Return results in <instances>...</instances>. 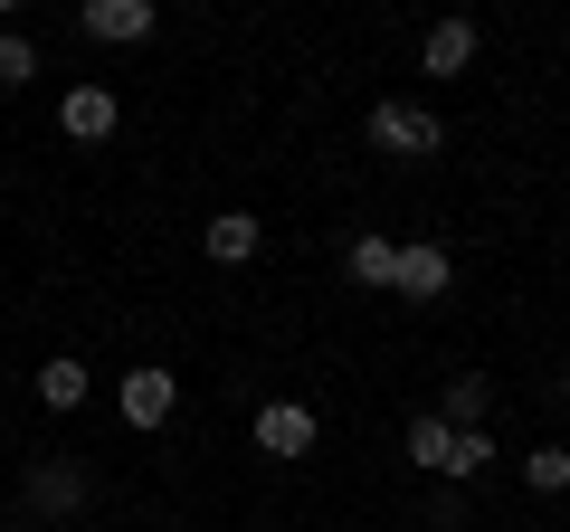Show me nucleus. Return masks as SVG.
<instances>
[{
    "label": "nucleus",
    "mask_w": 570,
    "mask_h": 532,
    "mask_svg": "<svg viewBox=\"0 0 570 532\" xmlns=\"http://www.w3.org/2000/svg\"><path fill=\"white\" fill-rule=\"evenodd\" d=\"M96 504V466H77V456H29L20 466V513H39V523H67V513Z\"/></svg>",
    "instance_id": "1"
},
{
    "label": "nucleus",
    "mask_w": 570,
    "mask_h": 532,
    "mask_svg": "<svg viewBox=\"0 0 570 532\" xmlns=\"http://www.w3.org/2000/svg\"><path fill=\"white\" fill-rule=\"evenodd\" d=\"M448 144V124L428 115V105H371V152H390V162H428V152Z\"/></svg>",
    "instance_id": "2"
},
{
    "label": "nucleus",
    "mask_w": 570,
    "mask_h": 532,
    "mask_svg": "<svg viewBox=\"0 0 570 532\" xmlns=\"http://www.w3.org/2000/svg\"><path fill=\"white\" fill-rule=\"evenodd\" d=\"M115 410H124V428H171L181 381H171L163 362H134V371H124V390H115Z\"/></svg>",
    "instance_id": "3"
},
{
    "label": "nucleus",
    "mask_w": 570,
    "mask_h": 532,
    "mask_svg": "<svg viewBox=\"0 0 570 532\" xmlns=\"http://www.w3.org/2000/svg\"><path fill=\"white\" fill-rule=\"evenodd\" d=\"M247 437H257V456H314L324 418H314L305 400H266V410H257V428H247Z\"/></svg>",
    "instance_id": "4"
},
{
    "label": "nucleus",
    "mask_w": 570,
    "mask_h": 532,
    "mask_svg": "<svg viewBox=\"0 0 570 532\" xmlns=\"http://www.w3.org/2000/svg\"><path fill=\"white\" fill-rule=\"evenodd\" d=\"M153 20H163L153 0H86V10H77V29H86L96 48H134V39H153Z\"/></svg>",
    "instance_id": "5"
},
{
    "label": "nucleus",
    "mask_w": 570,
    "mask_h": 532,
    "mask_svg": "<svg viewBox=\"0 0 570 532\" xmlns=\"http://www.w3.org/2000/svg\"><path fill=\"white\" fill-rule=\"evenodd\" d=\"M448 286H456V257L438 238H409L400 247V295H409V305H438Z\"/></svg>",
    "instance_id": "6"
},
{
    "label": "nucleus",
    "mask_w": 570,
    "mask_h": 532,
    "mask_svg": "<svg viewBox=\"0 0 570 532\" xmlns=\"http://www.w3.org/2000/svg\"><path fill=\"white\" fill-rule=\"evenodd\" d=\"M58 124L77 134V144H105L124 124V105H115V86H67V105H58Z\"/></svg>",
    "instance_id": "7"
},
{
    "label": "nucleus",
    "mask_w": 570,
    "mask_h": 532,
    "mask_svg": "<svg viewBox=\"0 0 570 532\" xmlns=\"http://www.w3.org/2000/svg\"><path fill=\"white\" fill-rule=\"evenodd\" d=\"M400 456H409L419 475H448V456H456V428H448L438 410H419V418L400 428Z\"/></svg>",
    "instance_id": "8"
},
{
    "label": "nucleus",
    "mask_w": 570,
    "mask_h": 532,
    "mask_svg": "<svg viewBox=\"0 0 570 532\" xmlns=\"http://www.w3.org/2000/svg\"><path fill=\"white\" fill-rule=\"evenodd\" d=\"M485 410H494V381H485V371H456V381L438 390V418H448L456 437H466V428H485Z\"/></svg>",
    "instance_id": "9"
},
{
    "label": "nucleus",
    "mask_w": 570,
    "mask_h": 532,
    "mask_svg": "<svg viewBox=\"0 0 570 532\" xmlns=\"http://www.w3.org/2000/svg\"><path fill=\"white\" fill-rule=\"evenodd\" d=\"M419 67H428V77H466V67H475V20H438L428 48H419Z\"/></svg>",
    "instance_id": "10"
},
{
    "label": "nucleus",
    "mask_w": 570,
    "mask_h": 532,
    "mask_svg": "<svg viewBox=\"0 0 570 532\" xmlns=\"http://www.w3.org/2000/svg\"><path fill=\"white\" fill-rule=\"evenodd\" d=\"M200 247H209V257H219V266H247V257H257V247H266V228L247 219V209H219V219L200 228Z\"/></svg>",
    "instance_id": "11"
},
{
    "label": "nucleus",
    "mask_w": 570,
    "mask_h": 532,
    "mask_svg": "<svg viewBox=\"0 0 570 532\" xmlns=\"http://www.w3.org/2000/svg\"><path fill=\"white\" fill-rule=\"evenodd\" d=\"M343 276H352V286L400 295V247H390V238H352V247H343Z\"/></svg>",
    "instance_id": "12"
},
{
    "label": "nucleus",
    "mask_w": 570,
    "mask_h": 532,
    "mask_svg": "<svg viewBox=\"0 0 570 532\" xmlns=\"http://www.w3.org/2000/svg\"><path fill=\"white\" fill-rule=\"evenodd\" d=\"M86 390H96V371H86L77 352H48L39 362V400L48 410H86Z\"/></svg>",
    "instance_id": "13"
},
{
    "label": "nucleus",
    "mask_w": 570,
    "mask_h": 532,
    "mask_svg": "<svg viewBox=\"0 0 570 532\" xmlns=\"http://www.w3.org/2000/svg\"><path fill=\"white\" fill-rule=\"evenodd\" d=\"M485 466H494V437H485V428H466V437H456V456H448V475H438V485H475Z\"/></svg>",
    "instance_id": "14"
},
{
    "label": "nucleus",
    "mask_w": 570,
    "mask_h": 532,
    "mask_svg": "<svg viewBox=\"0 0 570 532\" xmlns=\"http://www.w3.org/2000/svg\"><path fill=\"white\" fill-rule=\"evenodd\" d=\"M523 485H532V494H561V485H570V447H532V456H523Z\"/></svg>",
    "instance_id": "15"
},
{
    "label": "nucleus",
    "mask_w": 570,
    "mask_h": 532,
    "mask_svg": "<svg viewBox=\"0 0 570 532\" xmlns=\"http://www.w3.org/2000/svg\"><path fill=\"white\" fill-rule=\"evenodd\" d=\"M29 77H39V48L20 29H0V86H29Z\"/></svg>",
    "instance_id": "16"
},
{
    "label": "nucleus",
    "mask_w": 570,
    "mask_h": 532,
    "mask_svg": "<svg viewBox=\"0 0 570 532\" xmlns=\"http://www.w3.org/2000/svg\"><path fill=\"white\" fill-rule=\"evenodd\" d=\"M428 532H466V485H438V494H428Z\"/></svg>",
    "instance_id": "17"
},
{
    "label": "nucleus",
    "mask_w": 570,
    "mask_h": 532,
    "mask_svg": "<svg viewBox=\"0 0 570 532\" xmlns=\"http://www.w3.org/2000/svg\"><path fill=\"white\" fill-rule=\"evenodd\" d=\"M561 400H570V371H561Z\"/></svg>",
    "instance_id": "18"
}]
</instances>
